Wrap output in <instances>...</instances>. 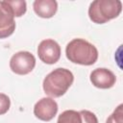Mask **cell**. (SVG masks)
<instances>
[{
    "label": "cell",
    "instance_id": "30bf717a",
    "mask_svg": "<svg viewBox=\"0 0 123 123\" xmlns=\"http://www.w3.org/2000/svg\"><path fill=\"white\" fill-rule=\"evenodd\" d=\"M57 123H83V121L80 111L67 110L59 115Z\"/></svg>",
    "mask_w": 123,
    "mask_h": 123
},
{
    "label": "cell",
    "instance_id": "9c48e42d",
    "mask_svg": "<svg viewBox=\"0 0 123 123\" xmlns=\"http://www.w3.org/2000/svg\"><path fill=\"white\" fill-rule=\"evenodd\" d=\"M35 12L41 18H51L57 12L58 3L55 0H36L33 3Z\"/></svg>",
    "mask_w": 123,
    "mask_h": 123
},
{
    "label": "cell",
    "instance_id": "3957f363",
    "mask_svg": "<svg viewBox=\"0 0 123 123\" xmlns=\"http://www.w3.org/2000/svg\"><path fill=\"white\" fill-rule=\"evenodd\" d=\"M122 11V3L119 0H95L90 3L88 16L96 24H104L116 18Z\"/></svg>",
    "mask_w": 123,
    "mask_h": 123
},
{
    "label": "cell",
    "instance_id": "6da1fadb",
    "mask_svg": "<svg viewBox=\"0 0 123 123\" xmlns=\"http://www.w3.org/2000/svg\"><path fill=\"white\" fill-rule=\"evenodd\" d=\"M66 58L73 63L92 65L98 60L97 48L84 38H74L65 47Z\"/></svg>",
    "mask_w": 123,
    "mask_h": 123
},
{
    "label": "cell",
    "instance_id": "ba28073f",
    "mask_svg": "<svg viewBox=\"0 0 123 123\" xmlns=\"http://www.w3.org/2000/svg\"><path fill=\"white\" fill-rule=\"evenodd\" d=\"M90 82L95 87L107 89L111 88L115 85L116 77L112 71L108 68H96L94 69L89 76Z\"/></svg>",
    "mask_w": 123,
    "mask_h": 123
},
{
    "label": "cell",
    "instance_id": "5b68a950",
    "mask_svg": "<svg viewBox=\"0 0 123 123\" xmlns=\"http://www.w3.org/2000/svg\"><path fill=\"white\" fill-rule=\"evenodd\" d=\"M37 55L44 63L54 64L61 58V46L54 39H43L37 46Z\"/></svg>",
    "mask_w": 123,
    "mask_h": 123
},
{
    "label": "cell",
    "instance_id": "277c9868",
    "mask_svg": "<svg viewBox=\"0 0 123 123\" xmlns=\"http://www.w3.org/2000/svg\"><path fill=\"white\" fill-rule=\"evenodd\" d=\"M36 66L35 56L28 51H19L12 55L10 60L11 70L17 75H26L33 71Z\"/></svg>",
    "mask_w": 123,
    "mask_h": 123
},
{
    "label": "cell",
    "instance_id": "4fadbf2b",
    "mask_svg": "<svg viewBox=\"0 0 123 123\" xmlns=\"http://www.w3.org/2000/svg\"><path fill=\"white\" fill-rule=\"evenodd\" d=\"M11 107V100L8 95L0 93V115L5 114Z\"/></svg>",
    "mask_w": 123,
    "mask_h": 123
},
{
    "label": "cell",
    "instance_id": "7a4b0ae2",
    "mask_svg": "<svg viewBox=\"0 0 123 123\" xmlns=\"http://www.w3.org/2000/svg\"><path fill=\"white\" fill-rule=\"evenodd\" d=\"M73 81L74 76L69 69L59 67L46 75L42 83V87L44 92L51 98L61 97L68 90Z\"/></svg>",
    "mask_w": 123,
    "mask_h": 123
},
{
    "label": "cell",
    "instance_id": "7c38bea8",
    "mask_svg": "<svg viewBox=\"0 0 123 123\" xmlns=\"http://www.w3.org/2000/svg\"><path fill=\"white\" fill-rule=\"evenodd\" d=\"M123 105L120 104L113 112L108 117L106 120V123H123V111H122Z\"/></svg>",
    "mask_w": 123,
    "mask_h": 123
},
{
    "label": "cell",
    "instance_id": "52a82bcc",
    "mask_svg": "<svg viewBox=\"0 0 123 123\" xmlns=\"http://www.w3.org/2000/svg\"><path fill=\"white\" fill-rule=\"evenodd\" d=\"M15 30L14 15L6 0L0 1V38H6Z\"/></svg>",
    "mask_w": 123,
    "mask_h": 123
},
{
    "label": "cell",
    "instance_id": "8992f818",
    "mask_svg": "<svg viewBox=\"0 0 123 123\" xmlns=\"http://www.w3.org/2000/svg\"><path fill=\"white\" fill-rule=\"evenodd\" d=\"M58 104L51 97H43L34 106V114L42 121L52 120L58 112Z\"/></svg>",
    "mask_w": 123,
    "mask_h": 123
},
{
    "label": "cell",
    "instance_id": "5bb4252c",
    "mask_svg": "<svg viewBox=\"0 0 123 123\" xmlns=\"http://www.w3.org/2000/svg\"><path fill=\"white\" fill-rule=\"evenodd\" d=\"M80 113L82 116L83 123H98V119L92 111L83 110V111H80Z\"/></svg>",
    "mask_w": 123,
    "mask_h": 123
},
{
    "label": "cell",
    "instance_id": "8fae6325",
    "mask_svg": "<svg viewBox=\"0 0 123 123\" xmlns=\"http://www.w3.org/2000/svg\"><path fill=\"white\" fill-rule=\"evenodd\" d=\"M7 4L10 6L14 17L22 16L27 10V4L24 0H6Z\"/></svg>",
    "mask_w": 123,
    "mask_h": 123
}]
</instances>
